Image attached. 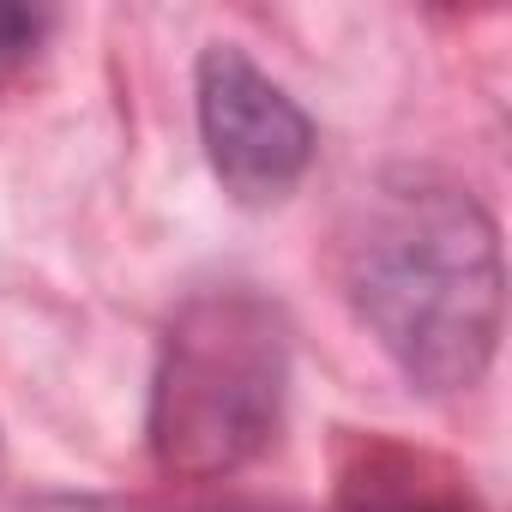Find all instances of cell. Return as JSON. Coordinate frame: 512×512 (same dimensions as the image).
<instances>
[{
  "instance_id": "cell-1",
  "label": "cell",
  "mask_w": 512,
  "mask_h": 512,
  "mask_svg": "<svg viewBox=\"0 0 512 512\" xmlns=\"http://www.w3.org/2000/svg\"><path fill=\"white\" fill-rule=\"evenodd\" d=\"M350 302L416 386H476L500 344V241L488 211L428 175L386 181L350 235Z\"/></svg>"
},
{
  "instance_id": "cell-2",
  "label": "cell",
  "mask_w": 512,
  "mask_h": 512,
  "mask_svg": "<svg viewBox=\"0 0 512 512\" xmlns=\"http://www.w3.org/2000/svg\"><path fill=\"white\" fill-rule=\"evenodd\" d=\"M290 338L272 302L247 290L193 296L157 356L151 452L169 476H229L284 422Z\"/></svg>"
},
{
  "instance_id": "cell-3",
  "label": "cell",
  "mask_w": 512,
  "mask_h": 512,
  "mask_svg": "<svg viewBox=\"0 0 512 512\" xmlns=\"http://www.w3.org/2000/svg\"><path fill=\"white\" fill-rule=\"evenodd\" d=\"M199 133H205L217 181L241 205L284 199L314 157L308 115L235 43H211L199 55Z\"/></svg>"
},
{
  "instance_id": "cell-4",
  "label": "cell",
  "mask_w": 512,
  "mask_h": 512,
  "mask_svg": "<svg viewBox=\"0 0 512 512\" xmlns=\"http://www.w3.org/2000/svg\"><path fill=\"white\" fill-rule=\"evenodd\" d=\"M332 512H482V500L440 452L362 440L338 470Z\"/></svg>"
},
{
  "instance_id": "cell-5",
  "label": "cell",
  "mask_w": 512,
  "mask_h": 512,
  "mask_svg": "<svg viewBox=\"0 0 512 512\" xmlns=\"http://www.w3.org/2000/svg\"><path fill=\"white\" fill-rule=\"evenodd\" d=\"M43 31H49V13H37V7H0V79L31 61V49L43 43Z\"/></svg>"
}]
</instances>
